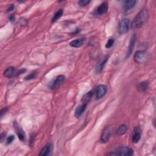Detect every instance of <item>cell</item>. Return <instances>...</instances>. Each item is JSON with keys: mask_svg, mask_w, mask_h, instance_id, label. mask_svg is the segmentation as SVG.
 Wrapping results in <instances>:
<instances>
[{"mask_svg": "<svg viewBox=\"0 0 156 156\" xmlns=\"http://www.w3.org/2000/svg\"><path fill=\"white\" fill-rule=\"evenodd\" d=\"M149 17V13L147 9H143L134 17L131 23V27L134 29H136L143 26L147 22Z\"/></svg>", "mask_w": 156, "mask_h": 156, "instance_id": "obj_1", "label": "cell"}, {"mask_svg": "<svg viewBox=\"0 0 156 156\" xmlns=\"http://www.w3.org/2000/svg\"><path fill=\"white\" fill-rule=\"evenodd\" d=\"M129 20L128 18L122 19L118 24V33L120 35H123L126 34L129 29Z\"/></svg>", "mask_w": 156, "mask_h": 156, "instance_id": "obj_2", "label": "cell"}, {"mask_svg": "<svg viewBox=\"0 0 156 156\" xmlns=\"http://www.w3.org/2000/svg\"><path fill=\"white\" fill-rule=\"evenodd\" d=\"M147 54L143 50H138L135 53L134 56V61L137 63H142L147 60Z\"/></svg>", "mask_w": 156, "mask_h": 156, "instance_id": "obj_3", "label": "cell"}, {"mask_svg": "<svg viewBox=\"0 0 156 156\" xmlns=\"http://www.w3.org/2000/svg\"><path fill=\"white\" fill-rule=\"evenodd\" d=\"M107 87L105 85H99L97 88V99H100L105 96L107 93Z\"/></svg>", "mask_w": 156, "mask_h": 156, "instance_id": "obj_4", "label": "cell"}, {"mask_svg": "<svg viewBox=\"0 0 156 156\" xmlns=\"http://www.w3.org/2000/svg\"><path fill=\"white\" fill-rule=\"evenodd\" d=\"M65 77L63 75H59L58 76L56 77V78L54 79V80L49 85V87L52 90L56 89L58 86L61 84L64 80H65Z\"/></svg>", "mask_w": 156, "mask_h": 156, "instance_id": "obj_5", "label": "cell"}, {"mask_svg": "<svg viewBox=\"0 0 156 156\" xmlns=\"http://www.w3.org/2000/svg\"><path fill=\"white\" fill-rule=\"evenodd\" d=\"M136 40H137V36L135 34H134L132 35V36L131 37V38H130V42H129V48H128V53H127V55L126 56V59H128L130 57V55H131L132 51H133V49H134V46H135V42H136Z\"/></svg>", "mask_w": 156, "mask_h": 156, "instance_id": "obj_6", "label": "cell"}, {"mask_svg": "<svg viewBox=\"0 0 156 156\" xmlns=\"http://www.w3.org/2000/svg\"><path fill=\"white\" fill-rule=\"evenodd\" d=\"M116 152L118 155H131L133 154V150L127 147H120Z\"/></svg>", "mask_w": 156, "mask_h": 156, "instance_id": "obj_7", "label": "cell"}, {"mask_svg": "<svg viewBox=\"0 0 156 156\" xmlns=\"http://www.w3.org/2000/svg\"><path fill=\"white\" fill-rule=\"evenodd\" d=\"M110 135H111V130H110L109 128H105L103 132L101 134V142L103 143H107L110 137Z\"/></svg>", "mask_w": 156, "mask_h": 156, "instance_id": "obj_8", "label": "cell"}, {"mask_svg": "<svg viewBox=\"0 0 156 156\" xmlns=\"http://www.w3.org/2000/svg\"><path fill=\"white\" fill-rule=\"evenodd\" d=\"M140 138H141V130L137 126L135 127L132 135V142L134 143H137L140 141Z\"/></svg>", "mask_w": 156, "mask_h": 156, "instance_id": "obj_9", "label": "cell"}, {"mask_svg": "<svg viewBox=\"0 0 156 156\" xmlns=\"http://www.w3.org/2000/svg\"><path fill=\"white\" fill-rule=\"evenodd\" d=\"M85 40H86V38L85 37L74 40L70 43V45L73 48H79L84 44Z\"/></svg>", "mask_w": 156, "mask_h": 156, "instance_id": "obj_10", "label": "cell"}, {"mask_svg": "<svg viewBox=\"0 0 156 156\" xmlns=\"http://www.w3.org/2000/svg\"><path fill=\"white\" fill-rule=\"evenodd\" d=\"M17 73L18 72H17V70L15 69V68L12 67H8L4 72V76L6 78H11L15 76L16 75H17Z\"/></svg>", "mask_w": 156, "mask_h": 156, "instance_id": "obj_11", "label": "cell"}, {"mask_svg": "<svg viewBox=\"0 0 156 156\" xmlns=\"http://www.w3.org/2000/svg\"><path fill=\"white\" fill-rule=\"evenodd\" d=\"M108 8H109L108 3L107 2L103 3L97 8V14L99 15V16H102V15L105 14L107 12Z\"/></svg>", "mask_w": 156, "mask_h": 156, "instance_id": "obj_12", "label": "cell"}, {"mask_svg": "<svg viewBox=\"0 0 156 156\" xmlns=\"http://www.w3.org/2000/svg\"><path fill=\"white\" fill-rule=\"evenodd\" d=\"M87 104H82V105H79L78 106L76 110H75V112H74V115L75 117L76 118H79L80 117V115H81L83 112L85 111V110L86 109Z\"/></svg>", "mask_w": 156, "mask_h": 156, "instance_id": "obj_13", "label": "cell"}, {"mask_svg": "<svg viewBox=\"0 0 156 156\" xmlns=\"http://www.w3.org/2000/svg\"><path fill=\"white\" fill-rule=\"evenodd\" d=\"M14 128H16V131H17V134L18 135V138L20 139V140H21L22 142H23V141L25 140V133H24V132L21 128L18 126V124H17V123H14Z\"/></svg>", "mask_w": 156, "mask_h": 156, "instance_id": "obj_14", "label": "cell"}, {"mask_svg": "<svg viewBox=\"0 0 156 156\" xmlns=\"http://www.w3.org/2000/svg\"><path fill=\"white\" fill-rule=\"evenodd\" d=\"M51 150H52V146L51 145H46L45 147H44L42 148V149L41 150V151H40L39 155H42V156L49 155L50 154H51Z\"/></svg>", "mask_w": 156, "mask_h": 156, "instance_id": "obj_15", "label": "cell"}, {"mask_svg": "<svg viewBox=\"0 0 156 156\" xmlns=\"http://www.w3.org/2000/svg\"><path fill=\"white\" fill-rule=\"evenodd\" d=\"M93 95V93L92 91H90L86 94H85L81 99V102L82 103V104H88V103L90 101V100L92 99Z\"/></svg>", "mask_w": 156, "mask_h": 156, "instance_id": "obj_16", "label": "cell"}, {"mask_svg": "<svg viewBox=\"0 0 156 156\" xmlns=\"http://www.w3.org/2000/svg\"><path fill=\"white\" fill-rule=\"evenodd\" d=\"M149 87V82L148 81H143L140 82L137 85V89L140 92H145Z\"/></svg>", "mask_w": 156, "mask_h": 156, "instance_id": "obj_17", "label": "cell"}, {"mask_svg": "<svg viewBox=\"0 0 156 156\" xmlns=\"http://www.w3.org/2000/svg\"><path fill=\"white\" fill-rule=\"evenodd\" d=\"M135 3H136V1L135 0H129V1H126L124 4V7L125 10H128L132 9L134 6Z\"/></svg>", "mask_w": 156, "mask_h": 156, "instance_id": "obj_18", "label": "cell"}, {"mask_svg": "<svg viewBox=\"0 0 156 156\" xmlns=\"http://www.w3.org/2000/svg\"><path fill=\"white\" fill-rule=\"evenodd\" d=\"M127 130H128V128L126 126L125 124H122V125H120L119 128H118L117 133L118 135H123L125 134L126 132H127Z\"/></svg>", "mask_w": 156, "mask_h": 156, "instance_id": "obj_19", "label": "cell"}, {"mask_svg": "<svg viewBox=\"0 0 156 156\" xmlns=\"http://www.w3.org/2000/svg\"><path fill=\"white\" fill-rule=\"evenodd\" d=\"M63 13V10L62 9H60L59 11H58L56 14H55L54 15L53 17L52 18V19H51L52 23L56 22L57 20H59L60 17H61L62 16Z\"/></svg>", "mask_w": 156, "mask_h": 156, "instance_id": "obj_20", "label": "cell"}, {"mask_svg": "<svg viewBox=\"0 0 156 156\" xmlns=\"http://www.w3.org/2000/svg\"><path fill=\"white\" fill-rule=\"evenodd\" d=\"M107 60H108V58H106V59H105L104 60L103 62H102L101 63H99V64L98 65L97 67V73H101V72H102V70H103V68H104V66H105V63H106V62H107Z\"/></svg>", "mask_w": 156, "mask_h": 156, "instance_id": "obj_21", "label": "cell"}, {"mask_svg": "<svg viewBox=\"0 0 156 156\" xmlns=\"http://www.w3.org/2000/svg\"><path fill=\"white\" fill-rule=\"evenodd\" d=\"M37 76V73H36V72H34V73H32L31 74H30L29 75H28V76H27L26 78H24L25 80H31V79H35Z\"/></svg>", "mask_w": 156, "mask_h": 156, "instance_id": "obj_22", "label": "cell"}, {"mask_svg": "<svg viewBox=\"0 0 156 156\" xmlns=\"http://www.w3.org/2000/svg\"><path fill=\"white\" fill-rule=\"evenodd\" d=\"M90 3V1H87V0H81V1H79L78 4L80 6L85 7V6H87V5H88Z\"/></svg>", "mask_w": 156, "mask_h": 156, "instance_id": "obj_23", "label": "cell"}, {"mask_svg": "<svg viewBox=\"0 0 156 156\" xmlns=\"http://www.w3.org/2000/svg\"><path fill=\"white\" fill-rule=\"evenodd\" d=\"M114 42L115 41H114L113 38H110L107 41V42L106 43V44H105V48H111L113 46Z\"/></svg>", "mask_w": 156, "mask_h": 156, "instance_id": "obj_24", "label": "cell"}, {"mask_svg": "<svg viewBox=\"0 0 156 156\" xmlns=\"http://www.w3.org/2000/svg\"><path fill=\"white\" fill-rule=\"evenodd\" d=\"M14 138H15V137L13 135H10V136H9L7 137V144L9 145V144L12 143V142L14 141Z\"/></svg>", "mask_w": 156, "mask_h": 156, "instance_id": "obj_25", "label": "cell"}, {"mask_svg": "<svg viewBox=\"0 0 156 156\" xmlns=\"http://www.w3.org/2000/svg\"><path fill=\"white\" fill-rule=\"evenodd\" d=\"M8 110V108L7 107H5L4 109H3L1 110V117H3L4 116V115H5L6 113V112H7Z\"/></svg>", "mask_w": 156, "mask_h": 156, "instance_id": "obj_26", "label": "cell"}, {"mask_svg": "<svg viewBox=\"0 0 156 156\" xmlns=\"http://www.w3.org/2000/svg\"><path fill=\"white\" fill-rule=\"evenodd\" d=\"M14 7H14V4H11V5H10V6H9V7L7 8L6 12H9L12 11L14 9Z\"/></svg>", "mask_w": 156, "mask_h": 156, "instance_id": "obj_27", "label": "cell"}, {"mask_svg": "<svg viewBox=\"0 0 156 156\" xmlns=\"http://www.w3.org/2000/svg\"><path fill=\"white\" fill-rule=\"evenodd\" d=\"M15 16L13 14V15H11V16H10L9 17V20H10V22H13L15 21Z\"/></svg>", "mask_w": 156, "mask_h": 156, "instance_id": "obj_28", "label": "cell"}, {"mask_svg": "<svg viewBox=\"0 0 156 156\" xmlns=\"http://www.w3.org/2000/svg\"><path fill=\"white\" fill-rule=\"evenodd\" d=\"M5 135H6V133H5V132H3V133H2V134H1V137H1V142L3 141V139H4V137H5Z\"/></svg>", "mask_w": 156, "mask_h": 156, "instance_id": "obj_29", "label": "cell"}, {"mask_svg": "<svg viewBox=\"0 0 156 156\" xmlns=\"http://www.w3.org/2000/svg\"><path fill=\"white\" fill-rule=\"evenodd\" d=\"M107 155H118L117 152H113V153H108V154H107Z\"/></svg>", "mask_w": 156, "mask_h": 156, "instance_id": "obj_30", "label": "cell"}]
</instances>
